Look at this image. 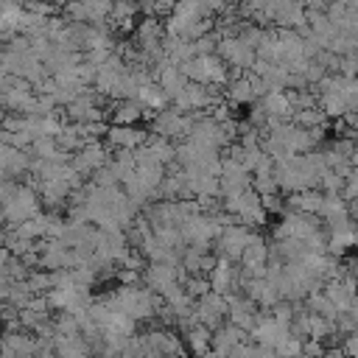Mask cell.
<instances>
[{
  "label": "cell",
  "mask_w": 358,
  "mask_h": 358,
  "mask_svg": "<svg viewBox=\"0 0 358 358\" xmlns=\"http://www.w3.org/2000/svg\"><path fill=\"white\" fill-rule=\"evenodd\" d=\"M221 210L229 213L235 221L246 224V227H255V224H263L266 221V204H263V196L249 185L246 190H238L232 196H224L221 201Z\"/></svg>",
  "instance_id": "6da1fadb"
},
{
  "label": "cell",
  "mask_w": 358,
  "mask_h": 358,
  "mask_svg": "<svg viewBox=\"0 0 358 358\" xmlns=\"http://www.w3.org/2000/svg\"><path fill=\"white\" fill-rule=\"evenodd\" d=\"M179 67L185 70V76L190 81H201V84H210V87H224L229 81L227 62L218 53H196L193 59H187Z\"/></svg>",
  "instance_id": "7a4b0ae2"
},
{
  "label": "cell",
  "mask_w": 358,
  "mask_h": 358,
  "mask_svg": "<svg viewBox=\"0 0 358 358\" xmlns=\"http://www.w3.org/2000/svg\"><path fill=\"white\" fill-rule=\"evenodd\" d=\"M215 53H218L229 67H235V70H249V67L257 62L255 45H252L246 36H241V34H227V36H221Z\"/></svg>",
  "instance_id": "3957f363"
},
{
  "label": "cell",
  "mask_w": 358,
  "mask_h": 358,
  "mask_svg": "<svg viewBox=\"0 0 358 358\" xmlns=\"http://www.w3.org/2000/svg\"><path fill=\"white\" fill-rule=\"evenodd\" d=\"M207 280H210V288L218 291V294H224V296L235 294V291L246 282V277H243V271L235 266V260H229V257H224V255H218L215 266L207 271Z\"/></svg>",
  "instance_id": "277c9868"
},
{
  "label": "cell",
  "mask_w": 358,
  "mask_h": 358,
  "mask_svg": "<svg viewBox=\"0 0 358 358\" xmlns=\"http://www.w3.org/2000/svg\"><path fill=\"white\" fill-rule=\"evenodd\" d=\"M252 229L246 227V224H241V221H232V224H227L218 235H215V243H218V255H224V257H229V260H241V255H243V249L249 246V241H252Z\"/></svg>",
  "instance_id": "5b68a950"
},
{
  "label": "cell",
  "mask_w": 358,
  "mask_h": 358,
  "mask_svg": "<svg viewBox=\"0 0 358 358\" xmlns=\"http://www.w3.org/2000/svg\"><path fill=\"white\" fill-rule=\"evenodd\" d=\"M218 185H221V196H232L238 190H246L252 185V171L235 159V157H221V171H218Z\"/></svg>",
  "instance_id": "8992f818"
},
{
  "label": "cell",
  "mask_w": 358,
  "mask_h": 358,
  "mask_svg": "<svg viewBox=\"0 0 358 358\" xmlns=\"http://www.w3.org/2000/svg\"><path fill=\"white\" fill-rule=\"evenodd\" d=\"M215 101H218L215 87L201 84V81H187V87L173 98L176 109H182V112H199V109L204 112V109H210Z\"/></svg>",
  "instance_id": "52a82bcc"
},
{
  "label": "cell",
  "mask_w": 358,
  "mask_h": 358,
  "mask_svg": "<svg viewBox=\"0 0 358 358\" xmlns=\"http://www.w3.org/2000/svg\"><path fill=\"white\" fill-rule=\"evenodd\" d=\"M190 126H193V117L182 109H159L154 117V131L168 140H185L190 134Z\"/></svg>",
  "instance_id": "ba28073f"
},
{
  "label": "cell",
  "mask_w": 358,
  "mask_h": 358,
  "mask_svg": "<svg viewBox=\"0 0 358 358\" xmlns=\"http://www.w3.org/2000/svg\"><path fill=\"white\" fill-rule=\"evenodd\" d=\"M36 213H39V199H36V193L31 187H17L11 193V199L0 210V215L6 221H11V224H20V221H25V218H31Z\"/></svg>",
  "instance_id": "9c48e42d"
},
{
  "label": "cell",
  "mask_w": 358,
  "mask_h": 358,
  "mask_svg": "<svg viewBox=\"0 0 358 358\" xmlns=\"http://www.w3.org/2000/svg\"><path fill=\"white\" fill-rule=\"evenodd\" d=\"M268 260H271V249L266 246L263 238L252 235L249 246H246L243 255H241V271H243V277H246V280H249V277H266Z\"/></svg>",
  "instance_id": "30bf717a"
},
{
  "label": "cell",
  "mask_w": 358,
  "mask_h": 358,
  "mask_svg": "<svg viewBox=\"0 0 358 358\" xmlns=\"http://www.w3.org/2000/svg\"><path fill=\"white\" fill-rule=\"evenodd\" d=\"M106 148L92 137V140H87L78 151H76V157H73V168L81 173V176H92L98 168H103L106 165Z\"/></svg>",
  "instance_id": "8fae6325"
},
{
  "label": "cell",
  "mask_w": 358,
  "mask_h": 358,
  "mask_svg": "<svg viewBox=\"0 0 358 358\" xmlns=\"http://www.w3.org/2000/svg\"><path fill=\"white\" fill-rule=\"evenodd\" d=\"M229 299V310H227V319L232 322V324H238L241 330H252L255 327V322H257V302L246 294H229L227 296Z\"/></svg>",
  "instance_id": "7c38bea8"
},
{
  "label": "cell",
  "mask_w": 358,
  "mask_h": 358,
  "mask_svg": "<svg viewBox=\"0 0 358 358\" xmlns=\"http://www.w3.org/2000/svg\"><path fill=\"white\" fill-rule=\"evenodd\" d=\"M148 140V131L134 129V126H123V123H112L106 126V143L117 151H134L137 145H143Z\"/></svg>",
  "instance_id": "4fadbf2b"
},
{
  "label": "cell",
  "mask_w": 358,
  "mask_h": 358,
  "mask_svg": "<svg viewBox=\"0 0 358 358\" xmlns=\"http://www.w3.org/2000/svg\"><path fill=\"white\" fill-rule=\"evenodd\" d=\"M246 341V330H241L238 324L227 322V324H218L213 330V338H210V352H238V347Z\"/></svg>",
  "instance_id": "5bb4252c"
},
{
  "label": "cell",
  "mask_w": 358,
  "mask_h": 358,
  "mask_svg": "<svg viewBox=\"0 0 358 358\" xmlns=\"http://www.w3.org/2000/svg\"><path fill=\"white\" fill-rule=\"evenodd\" d=\"M224 87H227V98L232 103H255L260 98L257 95V87H255V76L246 73V70H241L238 76H232Z\"/></svg>",
  "instance_id": "9a60e30c"
},
{
  "label": "cell",
  "mask_w": 358,
  "mask_h": 358,
  "mask_svg": "<svg viewBox=\"0 0 358 358\" xmlns=\"http://www.w3.org/2000/svg\"><path fill=\"white\" fill-rule=\"evenodd\" d=\"M260 106L266 109L268 123L271 120H291L294 117V106H291L288 90H271V92L260 95Z\"/></svg>",
  "instance_id": "2e32d148"
},
{
  "label": "cell",
  "mask_w": 358,
  "mask_h": 358,
  "mask_svg": "<svg viewBox=\"0 0 358 358\" xmlns=\"http://www.w3.org/2000/svg\"><path fill=\"white\" fill-rule=\"evenodd\" d=\"M322 201H324V190H319V187H305V190H296V193L288 196V210H299V213H308V215H319Z\"/></svg>",
  "instance_id": "e0dca14e"
},
{
  "label": "cell",
  "mask_w": 358,
  "mask_h": 358,
  "mask_svg": "<svg viewBox=\"0 0 358 358\" xmlns=\"http://www.w3.org/2000/svg\"><path fill=\"white\" fill-rule=\"evenodd\" d=\"M143 115H145V106H143L137 98H117V103H115V109H112V123L134 126Z\"/></svg>",
  "instance_id": "ac0fdd59"
},
{
  "label": "cell",
  "mask_w": 358,
  "mask_h": 358,
  "mask_svg": "<svg viewBox=\"0 0 358 358\" xmlns=\"http://www.w3.org/2000/svg\"><path fill=\"white\" fill-rule=\"evenodd\" d=\"M0 352H6V355L36 352V341H31V338H25V336H6V341L0 344Z\"/></svg>",
  "instance_id": "d6986e66"
},
{
  "label": "cell",
  "mask_w": 358,
  "mask_h": 358,
  "mask_svg": "<svg viewBox=\"0 0 358 358\" xmlns=\"http://www.w3.org/2000/svg\"><path fill=\"white\" fill-rule=\"evenodd\" d=\"M341 352H347V355H358V330H352V333H347V336H344Z\"/></svg>",
  "instance_id": "ffe728a7"
},
{
  "label": "cell",
  "mask_w": 358,
  "mask_h": 358,
  "mask_svg": "<svg viewBox=\"0 0 358 358\" xmlns=\"http://www.w3.org/2000/svg\"><path fill=\"white\" fill-rule=\"evenodd\" d=\"M22 3H25V0H22Z\"/></svg>",
  "instance_id": "44dd1931"
}]
</instances>
